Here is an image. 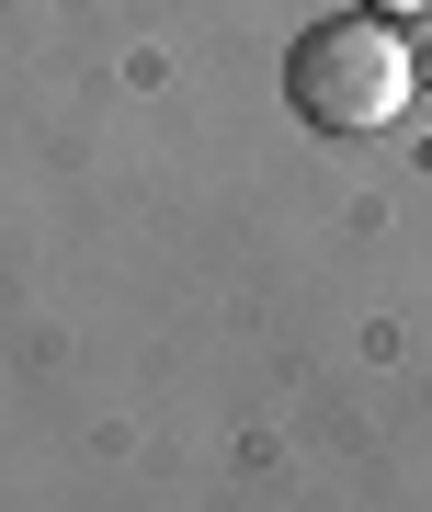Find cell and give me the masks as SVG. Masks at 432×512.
<instances>
[{
    "label": "cell",
    "instance_id": "1",
    "mask_svg": "<svg viewBox=\"0 0 432 512\" xmlns=\"http://www.w3.org/2000/svg\"><path fill=\"white\" fill-rule=\"evenodd\" d=\"M285 103L307 114V126H330V137L398 126V103H410V46H398V23H376V12L307 23V35L285 46Z\"/></svg>",
    "mask_w": 432,
    "mask_h": 512
},
{
    "label": "cell",
    "instance_id": "2",
    "mask_svg": "<svg viewBox=\"0 0 432 512\" xmlns=\"http://www.w3.org/2000/svg\"><path fill=\"white\" fill-rule=\"evenodd\" d=\"M398 46H410V103H432V0L410 12V35H398Z\"/></svg>",
    "mask_w": 432,
    "mask_h": 512
},
{
    "label": "cell",
    "instance_id": "3",
    "mask_svg": "<svg viewBox=\"0 0 432 512\" xmlns=\"http://www.w3.org/2000/svg\"><path fill=\"white\" fill-rule=\"evenodd\" d=\"M353 12H376V23H398V12H421V0H353Z\"/></svg>",
    "mask_w": 432,
    "mask_h": 512
}]
</instances>
